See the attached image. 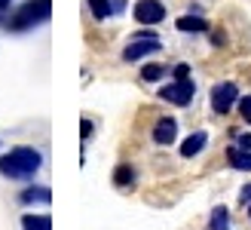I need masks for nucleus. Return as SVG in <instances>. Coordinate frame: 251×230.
<instances>
[{
  "mask_svg": "<svg viewBox=\"0 0 251 230\" xmlns=\"http://www.w3.org/2000/svg\"><path fill=\"white\" fill-rule=\"evenodd\" d=\"M211 230H230V212L227 206H218L211 212Z\"/></svg>",
  "mask_w": 251,
  "mask_h": 230,
  "instance_id": "13",
  "label": "nucleus"
},
{
  "mask_svg": "<svg viewBox=\"0 0 251 230\" xmlns=\"http://www.w3.org/2000/svg\"><path fill=\"white\" fill-rule=\"evenodd\" d=\"M239 101V89H236V83H218L215 89H211V108H215V114H230V108Z\"/></svg>",
  "mask_w": 251,
  "mask_h": 230,
  "instance_id": "5",
  "label": "nucleus"
},
{
  "mask_svg": "<svg viewBox=\"0 0 251 230\" xmlns=\"http://www.w3.org/2000/svg\"><path fill=\"white\" fill-rule=\"evenodd\" d=\"M172 74H175V80H184V77L190 74V65H184V61H181V65H175V68H172Z\"/></svg>",
  "mask_w": 251,
  "mask_h": 230,
  "instance_id": "17",
  "label": "nucleus"
},
{
  "mask_svg": "<svg viewBox=\"0 0 251 230\" xmlns=\"http://www.w3.org/2000/svg\"><path fill=\"white\" fill-rule=\"evenodd\" d=\"M159 49V37L156 34H138L132 37V43L123 49V61H138V58H144L150 53H156Z\"/></svg>",
  "mask_w": 251,
  "mask_h": 230,
  "instance_id": "3",
  "label": "nucleus"
},
{
  "mask_svg": "<svg viewBox=\"0 0 251 230\" xmlns=\"http://www.w3.org/2000/svg\"><path fill=\"white\" fill-rule=\"evenodd\" d=\"M40 166H43L40 150H34V147H12L9 153L0 157V175L12 178V181H25V178H34Z\"/></svg>",
  "mask_w": 251,
  "mask_h": 230,
  "instance_id": "1",
  "label": "nucleus"
},
{
  "mask_svg": "<svg viewBox=\"0 0 251 230\" xmlns=\"http://www.w3.org/2000/svg\"><path fill=\"white\" fill-rule=\"evenodd\" d=\"M193 89H196L193 80H190V77H184V80H175V83H169V86H162V89H159V98H166V101H172V105L184 108V105H190Z\"/></svg>",
  "mask_w": 251,
  "mask_h": 230,
  "instance_id": "4",
  "label": "nucleus"
},
{
  "mask_svg": "<svg viewBox=\"0 0 251 230\" xmlns=\"http://www.w3.org/2000/svg\"><path fill=\"white\" fill-rule=\"evenodd\" d=\"M248 215H251V209H248Z\"/></svg>",
  "mask_w": 251,
  "mask_h": 230,
  "instance_id": "24",
  "label": "nucleus"
},
{
  "mask_svg": "<svg viewBox=\"0 0 251 230\" xmlns=\"http://www.w3.org/2000/svg\"><path fill=\"white\" fill-rule=\"evenodd\" d=\"M135 19L141 25H159L166 19V6L159 0H138L135 3Z\"/></svg>",
  "mask_w": 251,
  "mask_h": 230,
  "instance_id": "6",
  "label": "nucleus"
},
{
  "mask_svg": "<svg viewBox=\"0 0 251 230\" xmlns=\"http://www.w3.org/2000/svg\"><path fill=\"white\" fill-rule=\"evenodd\" d=\"M205 144H208V135L205 132H193L190 138H184V142H181V157H196Z\"/></svg>",
  "mask_w": 251,
  "mask_h": 230,
  "instance_id": "9",
  "label": "nucleus"
},
{
  "mask_svg": "<svg viewBox=\"0 0 251 230\" xmlns=\"http://www.w3.org/2000/svg\"><path fill=\"white\" fill-rule=\"evenodd\" d=\"M245 120H248V123H251V117H245Z\"/></svg>",
  "mask_w": 251,
  "mask_h": 230,
  "instance_id": "23",
  "label": "nucleus"
},
{
  "mask_svg": "<svg viewBox=\"0 0 251 230\" xmlns=\"http://www.w3.org/2000/svg\"><path fill=\"white\" fill-rule=\"evenodd\" d=\"M9 3H12V0H0V12H3V9H9Z\"/></svg>",
  "mask_w": 251,
  "mask_h": 230,
  "instance_id": "22",
  "label": "nucleus"
},
{
  "mask_svg": "<svg viewBox=\"0 0 251 230\" xmlns=\"http://www.w3.org/2000/svg\"><path fill=\"white\" fill-rule=\"evenodd\" d=\"M80 132H83V138H89V135H92V123H89V120H83V126H80Z\"/></svg>",
  "mask_w": 251,
  "mask_h": 230,
  "instance_id": "20",
  "label": "nucleus"
},
{
  "mask_svg": "<svg viewBox=\"0 0 251 230\" xmlns=\"http://www.w3.org/2000/svg\"><path fill=\"white\" fill-rule=\"evenodd\" d=\"M52 200V190L49 187H25L22 194H19V202H25V206H31V202H49Z\"/></svg>",
  "mask_w": 251,
  "mask_h": 230,
  "instance_id": "8",
  "label": "nucleus"
},
{
  "mask_svg": "<svg viewBox=\"0 0 251 230\" xmlns=\"http://www.w3.org/2000/svg\"><path fill=\"white\" fill-rule=\"evenodd\" d=\"M242 202H251V184H245V190H242Z\"/></svg>",
  "mask_w": 251,
  "mask_h": 230,
  "instance_id": "21",
  "label": "nucleus"
},
{
  "mask_svg": "<svg viewBox=\"0 0 251 230\" xmlns=\"http://www.w3.org/2000/svg\"><path fill=\"white\" fill-rule=\"evenodd\" d=\"M49 16H52V0H28V3L19 6V12L6 22V28L9 31H28L34 25L46 22Z\"/></svg>",
  "mask_w": 251,
  "mask_h": 230,
  "instance_id": "2",
  "label": "nucleus"
},
{
  "mask_svg": "<svg viewBox=\"0 0 251 230\" xmlns=\"http://www.w3.org/2000/svg\"><path fill=\"white\" fill-rule=\"evenodd\" d=\"M178 31H187V34H199V31H208V22L202 16H181L178 22Z\"/></svg>",
  "mask_w": 251,
  "mask_h": 230,
  "instance_id": "10",
  "label": "nucleus"
},
{
  "mask_svg": "<svg viewBox=\"0 0 251 230\" xmlns=\"http://www.w3.org/2000/svg\"><path fill=\"white\" fill-rule=\"evenodd\" d=\"M239 111H242V117H251V95L239 98Z\"/></svg>",
  "mask_w": 251,
  "mask_h": 230,
  "instance_id": "18",
  "label": "nucleus"
},
{
  "mask_svg": "<svg viewBox=\"0 0 251 230\" xmlns=\"http://www.w3.org/2000/svg\"><path fill=\"white\" fill-rule=\"evenodd\" d=\"M175 135H178V123H175V117L156 120V126H153V142L156 144H172Z\"/></svg>",
  "mask_w": 251,
  "mask_h": 230,
  "instance_id": "7",
  "label": "nucleus"
},
{
  "mask_svg": "<svg viewBox=\"0 0 251 230\" xmlns=\"http://www.w3.org/2000/svg\"><path fill=\"white\" fill-rule=\"evenodd\" d=\"M114 181H117L120 187H126V184H132V181H135V172H132V166H120V169L114 172Z\"/></svg>",
  "mask_w": 251,
  "mask_h": 230,
  "instance_id": "15",
  "label": "nucleus"
},
{
  "mask_svg": "<svg viewBox=\"0 0 251 230\" xmlns=\"http://www.w3.org/2000/svg\"><path fill=\"white\" fill-rule=\"evenodd\" d=\"M89 9H92V16L95 19H107V16H114V3L110 0H89Z\"/></svg>",
  "mask_w": 251,
  "mask_h": 230,
  "instance_id": "14",
  "label": "nucleus"
},
{
  "mask_svg": "<svg viewBox=\"0 0 251 230\" xmlns=\"http://www.w3.org/2000/svg\"><path fill=\"white\" fill-rule=\"evenodd\" d=\"M239 147H242V150H251V132L239 135Z\"/></svg>",
  "mask_w": 251,
  "mask_h": 230,
  "instance_id": "19",
  "label": "nucleus"
},
{
  "mask_svg": "<svg viewBox=\"0 0 251 230\" xmlns=\"http://www.w3.org/2000/svg\"><path fill=\"white\" fill-rule=\"evenodd\" d=\"M162 74H166V68H162V65H144V71H141V77H144L147 83H153V80H159Z\"/></svg>",
  "mask_w": 251,
  "mask_h": 230,
  "instance_id": "16",
  "label": "nucleus"
},
{
  "mask_svg": "<svg viewBox=\"0 0 251 230\" xmlns=\"http://www.w3.org/2000/svg\"><path fill=\"white\" fill-rule=\"evenodd\" d=\"M22 230H52V218L49 215H25Z\"/></svg>",
  "mask_w": 251,
  "mask_h": 230,
  "instance_id": "12",
  "label": "nucleus"
},
{
  "mask_svg": "<svg viewBox=\"0 0 251 230\" xmlns=\"http://www.w3.org/2000/svg\"><path fill=\"white\" fill-rule=\"evenodd\" d=\"M227 160H230V166H236V169H242V172H251V150H242V147H230V150H227Z\"/></svg>",
  "mask_w": 251,
  "mask_h": 230,
  "instance_id": "11",
  "label": "nucleus"
}]
</instances>
